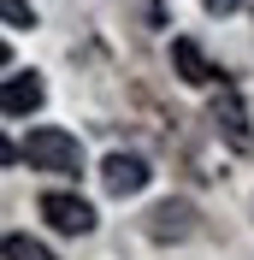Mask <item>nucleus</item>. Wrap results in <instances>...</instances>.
Wrapping results in <instances>:
<instances>
[{
  "instance_id": "nucleus-1",
  "label": "nucleus",
  "mask_w": 254,
  "mask_h": 260,
  "mask_svg": "<svg viewBox=\"0 0 254 260\" xmlns=\"http://www.w3.org/2000/svg\"><path fill=\"white\" fill-rule=\"evenodd\" d=\"M24 166L30 172H53V178H77L83 172V142L59 124H36L24 136Z\"/></svg>"
},
{
  "instance_id": "nucleus-2",
  "label": "nucleus",
  "mask_w": 254,
  "mask_h": 260,
  "mask_svg": "<svg viewBox=\"0 0 254 260\" xmlns=\"http://www.w3.org/2000/svg\"><path fill=\"white\" fill-rule=\"evenodd\" d=\"M148 183H154V166H148L142 154H124V148H112L107 160H101V189H107V195H118V201H124V195H142Z\"/></svg>"
},
{
  "instance_id": "nucleus-3",
  "label": "nucleus",
  "mask_w": 254,
  "mask_h": 260,
  "mask_svg": "<svg viewBox=\"0 0 254 260\" xmlns=\"http://www.w3.org/2000/svg\"><path fill=\"white\" fill-rule=\"evenodd\" d=\"M36 207H42V219H48L53 231H65V237H89V231H95V207H89L83 195H71V189H48Z\"/></svg>"
},
{
  "instance_id": "nucleus-4",
  "label": "nucleus",
  "mask_w": 254,
  "mask_h": 260,
  "mask_svg": "<svg viewBox=\"0 0 254 260\" xmlns=\"http://www.w3.org/2000/svg\"><path fill=\"white\" fill-rule=\"evenodd\" d=\"M213 124H219V136L237 148V154H248V148H254L248 107H242V95H237V89H219V95H213Z\"/></svg>"
},
{
  "instance_id": "nucleus-5",
  "label": "nucleus",
  "mask_w": 254,
  "mask_h": 260,
  "mask_svg": "<svg viewBox=\"0 0 254 260\" xmlns=\"http://www.w3.org/2000/svg\"><path fill=\"white\" fill-rule=\"evenodd\" d=\"M189 231H195V207L189 201H160L148 213V237H160V243H183Z\"/></svg>"
},
{
  "instance_id": "nucleus-6",
  "label": "nucleus",
  "mask_w": 254,
  "mask_h": 260,
  "mask_svg": "<svg viewBox=\"0 0 254 260\" xmlns=\"http://www.w3.org/2000/svg\"><path fill=\"white\" fill-rule=\"evenodd\" d=\"M0 107H6V118H30L36 107H42V77H36V71H12Z\"/></svg>"
},
{
  "instance_id": "nucleus-7",
  "label": "nucleus",
  "mask_w": 254,
  "mask_h": 260,
  "mask_svg": "<svg viewBox=\"0 0 254 260\" xmlns=\"http://www.w3.org/2000/svg\"><path fill=\"white\" fill-rule=\"evenodd\" d=\"M172 65H177V77L189 83V89H207V83L219 77V71H213V65H207V53L195 48L189 36H177V42H172Z\"/></svg>"
},
{
  "instance_id": "nucleus-8",
  "label": "nucleus",
  "mask_w": 254,
  "mask_h": 260,
  "mask_svg": "<svg viewBox=\"0 0 254 260\" xmlns=\"http://www.w3.org/2000/svg\"><path fill=\"white\" fill-rule=\"evenodd\" d=\"M6 260H59L48 243H36V237H24V231H6Z\"/></svg>"
},
{
  "instance_id": "nucleus-9",
  "label": "nucleus",
  "mask_w": 254,
  "mask_h": 260,
  "mask_svg": "<svg viewBox=\"0 0 254 260\" xmlns=\"http://www.w3.org/2000/svg\"><path fill=\"white\" fill-rule=\"evenodd\" d=\"M0 12H6V30H36V6L30 0H0Z\"/></svg>"
},
{
  "instance_id": "nucleus-10",
  "label": "nucleus",
  "mask_w": 254,
  "mask_h": 260,
  "mask_svg": "<svg viewBox=\"0 0 254 260\" xmlns=\"http://www.w3.org/2000/svg\"><path fill=\"white\" fill-rule=\"evenodd\" d=\"M201 6H207V12H213V18H231V12H237V6H242V0H201Z\"/></svg>"
}]
</instances>
